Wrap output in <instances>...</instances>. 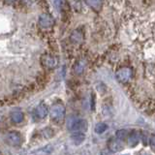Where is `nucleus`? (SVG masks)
I'll list each match as a JSON object with an SVG mask.
<instances>
[{
	"instance_id": "15",
	"label": "nucleus",
	"mask_w": 155,
	"mask_h": 155,
	"mask_svg": "<svg viewBox=\"0 0 155 155\" xmlns=\"http://www.w3.org/2000/svg\"><path fill=\"white\" fill-rule=\"evenodd\" d=\"M84 69V64L81 61V62L79 61L75 66V72L77 73V74H81Z\"/></svg>"
},
{
	"instance_id": "7",
	"label": "nucleus",
	"mask_w": 155,
	"mask_h": 155,
	"mask_svg": "<svg viewBox=\"0 0 155 155\" xmlns=\"http://www.w3.org/2000/svg\"><path fill=\"white\" fill-rule=\"evenodd\" d=\"M48 107L45 104H44V103H41L35 109V115H36V117L39 118V119L45 118L46 116L48 115Z\"/></svg>"
},
{
	"instance_id": "8",
	"label": "nucleus",
	"mask_w": 155,
	"mask_h": 155,
	"mask_svg": "<svg viewBox=\"0 0 155 155\" xmlns=\"http://www.w3.org/2000/svg\"><path fill=\"white\" fill-rule=\"evenodd\" d=\"M10 116H11V119L14 123H21L23 121V113L18 109H16V110H13L11 111V114H10Z\"/></svg>"
},
{
	"instance_id": "9",
	"label": "nucleus",
	"mask_w": 155,
	"mask_h": 155,
	"mask_svg": "<svg viewBox=\"0 0 155 155\" xmlns=\"http://www.w3.org/2000/svg\"><path fill=\"white\" fill-rule=\"evenodd\" d=\"M140 142V134L138 132H132L128 136V144L129 147H134Z\"/></svg>"
},
{
	"instance_id": "20",
	"label": "nucleus",
	"mask_w": 155,
	"mask_h": 155,
	"mask_svg": "<svg viewBox=\"0 0 155 155\" xmlns=\"http://www.w3.org/2000/svg\"><path fill=\"white\" fill-rule=\"evenodd\" d=\"M0 155H1V153H0Z\"/></svg>"
},
{
	"instance_id": "18",
	"label": "nucleus",
	"mask_w": 155,
	"mask_h": 155,
	"mask_svg": "<svg viewBox=\"0 0 155 155\" xmlns=\"http://www.w3.org/2000/svg\"><path fill=\"white\" fill-rule=\"evenodd\" d=\"M140 155H149V154H147V153H142V154H140Z\"/></svg>"
},
{
	"instance_id": "13",
	"label": "nucleus",
	"mask_w": 155,
	"mask_h": 155,
	"mask_svg": "<svg viewBox=\"0 0 155 155\" xmlns=\"http://www.w3.org/2000/svg\"><path fill=\"white\" fill-rule=\"evenodd\" d=\"M108 129V125L106 123H98L95 126V132L97 134H103Z\"/></svg>"
},
{
	"instance_id": "11",
	"label": "nucleus",
	"mask_w": 155,
	"mask_h": 155,
	"mask_svg": "<svg viewBox=\"0 0 155 155\" xmlns=\"http://www.w3.org/2000/svg\"><path fill=\"white\" fill-rule=\"evenodd\" d=\"M71 139H72L73 143H74L75 144L79 145V144L84 143V140L85 139V136L82 132H75L74 134L72 135Z\"/></svg>"
},
{
	"instance_id": "6",
	"label": "nucleus",
	"mask_w": 155,
	"mask_h": 155,
	"mask_svg": "<svg viewBox=\"0 0 155 155\" xmlns=\"http://www.w3.org/2000/svg\"><path fill=\"white\" fill-rule=\"evenodd\" d=\"M42 63H43V65L45 67L50 68V69H52V68H54L57 65V59L54 56L45 54V55H43V57H42Z\"/></svg>"
},
{
	"instance_id": "17",
	"label": "nucleus",
	"mask_w": 155,
	"mask_h": 155,
	"mask_svg": "<svg viewBox=\"0 0 155 155\" xmlns=\"http://www.w3.org/2000/svg\"><path fill=\"white\" fill-rule=\"evenodd\" d=\"M150 147H151L153 151H155V136H151V138H150Z\"/></svg>"
},
{
	"instance_id": "19",
	"label": "nucleus",
	"mask_w": 155,
	"mask_h": 155,
	"mask_svg": "<svg viewBox=\"0 0 155 155\" xmlns=\"http://www.w3.org/2000/svg\"><path fill=\"white\" fill-rule=\"evenodd\" d=\"M123 155H129V154H123Z\"/></svg>"
},
{
	"instance_id": "16",
	"label": "nucleus",
	"mask_w": 155,
	"mask_h": 155,
	"mask_svg": "<svg viewBox=\"0 0 155 155\" xmlns=\"http://www.w3.org/2000/svg\"><path fill=\"white\" fill-rule=\"evenodd\" d=\"M71 39H72V41L77 42V43H80L81 41V33L78 32V31H75L71 35Z\"/></svg>"
},
{
	"instance_id": "4",
	"label": "nucleus",
	"mask_w": 155,
	"mask_h": 155,
	"mask_svg": "<svg viewBox=\"0 0 155 155\" xmlns=\"http://www.w3.org/2000/svg\"><path fill=\"white\" fill-rule=\"evenodd\" d=\"M54 23V21L51 18V16L48 14H42L40 17H39V24L44 27V28H48L51 27L52 24Z\"/></svg>"
},
{
	"instance_id": "1",
	"label": "nucleus",
	"mask_w": 155,
	"mask_h": 155,
	"mask_svg": "<svg viewBox=\"0 0 155 155\" xmlns=\"http://www.w3.org/2000/svg\"><path fill=\"white\" fill-rule=\"evenodd\" d=\"M67 128L73 132H81L82 130L86 128V123L82 119L70 117L67 120Z\"/></svg>"
},
{
	"instance_id": "5",
	"label": "nucleus",
	"mask_w": 155,
	"mask_h": 155,
	"mask_svg": "<svg viewBox=\"0 0 155 155\" xmlns=\"http://www.w3.org/2000/svg\"><path fill=\"white\" fill-rule=\"evenodd\" d=\"M131 75H132V71H131L129 68H122V69H120L116 73V79L119 81L125 82L130 79Z\"/></svg>"
},
{
	"instance_id": "10",
	"label": "nucleus",
	"mask_w": 155,
	"mask_h": 155,
	"mask_svg": "<svg viewBox=\"0 0 155 155\" xmlns=\"http://www.w3.org/2000/svg\"><path fill=\"white\" fill-rule=\"evenodd\" d=\"M109 149L111 152H118L122 149V144H121L120 140H113L109 143Z\"/></svg>"
},
{
	"instance_id": "14",
	"label": "nucleus",
	"mask_w": 155,
	"mask_h": 155,
	"mask_svg": "<svg viewBox=\"0 0 155 155\" xmlns=\"http://www.w3.org/2000/svg\"><path fill=\"white\" fill-rule=\"evenodd\" d=\"M127 131L126 130H118V131H116V133H115V136H116V138H117L118 140H124L126 138H127Z\"/></svg>"
},
{
	"instance_id": "3",
	"label": "nucleus",
	"mask_w": 155,
	"mask_h": 155,
	"mask_svg": "<svg viewBox=\"0 0 155 155\" xmlns=\"http://www.w3.org/2000/svg\"><path fill=\"white\" fill-rule=\"evenodd\" d=\"M5 140L6 143L12 147H18V145L21 144L22 139L21 136L18 131H12V132H9L6 136H5Z\"/></svg>"
},
{
	"instance_id": "2",
	"label": "nucleus",
	"mask_w": 155,
	"mask_h": 155,
	"mask_svg": "<svg viewBox=\"0 0 155 155\" xmlns=\"http://www.w3.org/2000/svg\"><path fill=\"white\" fill-rule=\"evenodd\" d=\"M50 115L52 120L54 121H60L63 119L65 115V108L62 104H55L53 105L51 110H50Z\"/></svg>"
},
{
	"instance_id": "12",
	"label": "nucleus",
	"mask_w": 155,
	"mask_h": 155,
	"mask_svg": "<svg viewBox=\"0 0 155 155\" xmlns=\"http://www.w3.org/2000/svg\"><path fill=\"white\" fill-rule=\"evenodd\" d=\"M52 150H53L52 145L48 144L44 147H41L40 149H37L36 151H34L32 154L33 155H50L52 152Z\"/></svg>"
}]
</instances>
